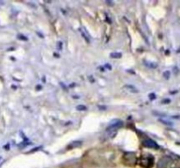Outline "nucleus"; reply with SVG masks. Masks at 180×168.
<instances>
[{
	"instance_id": "f257e3e1",
	"label": "nucleus",
	"mask_w": 180,
	"mask_h": 168,
	"mask_svg": "<svg viewBox=\"0 0 180 168\" xmlns=\"http://www.w3.org/2000/svg\"><path fill=\"white\" fill-rule=\"evenodd\" d=\"M122 126V122L119 120H116L113 121L110 123V125L108 126V128L106 130V131L103 133V139L104 141H106L109 139H112L113 138L115 137L117 131L119 128H120Z\"/></svg>"
},
{
	"instance_id": "f03ea898",
	"label": "nucleus",
	"mask_w": 180,
	"mask_h": 168,
	"mask_svg": "<svg viewBox=\"0 0 180 168\" xmlns=\"http://www.w3.org/2000/svg\"><path fill=\"white\" fill-rule=\"evenodd\" d=\"M140 164L142 166L145 168H150L153 166L154 165V158L152 156H147V157H143L141 158Z\"/></svg>"
},
{
	"instance_id": "7ed1b4c3",
	"label": "nucleus",
	"mask_w": 180,
	"mask_h": 168,
	"mask_svg": "<svg viewBox=\"0 0 180 168\" xmlns=\"http://www.w3.org/2000/svg\"><path fill=\"white\" fill-rule=\"evenodd\" d=\"M171 163H172V158L168 156H165L160 158L159 161L157 162V168H167Z\"/></svg>"
},
{
	"instance_id": "20e7f679",
	"label": "nucleus",
	"mask_w": 180,
	"mask_h": 168,
	"mask_svg": "<svg viewBox=\"0 0 180 168\" xmlns=\"http://www.w3.org/2000/svg\"><path fill=\"white\" fill-rule=\"evenodd\" d=\"M142 145L145 147L154 148V149H158L159 148L158 144L155 142L154 140H152L150 138H145L144 140H142Z\"/></svg>"
},
{
	"instance_id": "39448f33",
	"label": "nucleus",
	"mask_w": 180,
	"mask_h": 168,
	"mask_svg": "<svg viewBox=\"0 0 180 168\" xmlns=\"http://www.w3.org/2000/svg\"><path fill=\"white\" fill-rule=\"evenodd\" d=\"M125 158V163L128 164V162H130L129 165H134L135 163V155L134 153H127L124 156Z\"/></svg>"
},
{
	"instance_id": "423d86ee",
	"label": "nucleus",
	"mask_w": 180,
	"mask_h": 168,
	"mask_svg": "<svg viewBox=\"0 0 180 168\" xmlns=\"http://www.w3.org/2000/svg\"><path fill=\"white\" fill-rule=\"evenodd\" d=\"M83 144V141L81 140H76V141H73L71 142L69 145H68V149H73V148L80 147Z\"/></svg>"
},
{
	"instance_id": "0eeeda50",
	"label": "nucleus",
	"mask_w": 180,
	"mask_h": 168,
	"mask_svg": "<svg viewBox=\"0 0 180 168\" xmlns=\"http://www.w3.org/2000/svg\"><path fill=\"white\" fill-rule=\"evenodd\" d=\"M81 32H82V35L84 37V39L86 40L87 42H90V37H89V34H88V32H86V30L84 29V28H83L81 29Z\"/></svg>"
},
{
	"instance_id": "6e6552de",
	"label": "nucleus",
	"mask_w": 180,
	"mask_h": 168,
	"mask_svg": "<svg viewBox=\"0 0 180 168\" xmlns=\"http://www.w3.org/2000/svg\"><path fill=\"white\" fill-rule=\"evenodd\" d=\"M159 121L163 123H164L165 125H167V126H173V123L170 122V121L164 120V119H159Z\"/></svg>"
},
{
	"instance_id": "1a4fd4ad",
	"label": "nucleus",
	"mask_w": 180,
	"mask_h": 168,
	"mask_svg": "<svg viewBox=\"0 0 180 168\" xmlns=\"http://www.w3.org/2000/svg\"><path fill=\"white\" fill-rule=\"evenodd\" d=\"M110 56L112 57V58H120L122 54H120V53H113V54H111Z\"/></svg>"
},
{
	"instance_id": "9d476101",
	"label": "nucleus",
	"mask_w": 180,
	"mask_h": 168,
	"mask_svg": "<svg viewBox=\"0 0 180 168\" xmlns=\"http://www.w3.org/2000/svg\"><path fill=\"white\" fill-rule=\"evenodd\" d=\"M77 110H86V107L85 106H83V105H78L77 107Z\"/></svg>"
},
{
	"instance_id": "9b49d317",
	"label": "nucleus",
	"mask_w": 180,
	"mask_h": 168,
	"mask_svg": "<svg viewBox=\"0 0 180 168\" xmlns=\"http://www.w3.org/2000/svg\"><path fill=\"white\" fill-rule=\"evenodd\" d=\"M164 75V76H166L165 78H167V79H168V78H169V75H170V72H165Z\"/></svg>"
}]
</instances>
